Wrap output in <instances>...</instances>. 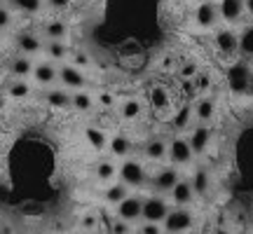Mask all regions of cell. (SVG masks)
<instances>
[{
    "label": "cell",
    "mask_w": 253,
    "mask_h": 234,
    "mask_svg": "<svg viewBox=\"0 0 253 234\" xmlns=\"http://www.w3.org/2000/svg\"><path fill=\"white\" fill-rule=\"evenodd\" d=\"M138 234H164L162 230V223H145L138 227Z\"/></svg>",
    "instance_id": "35"
},
{
    "label": "cell",
    "mask_w": 253,
    "mask_h": 234,
    "mask_svg": "<svg viewBox=\"0 0 253 234\" xmlns=\"http://www.w3.org/2000/svg\"><path fill=\"white\" fill-rule=\"evenodd\" d=\"M118 176V166L113 162H108V159H103V162L96 164V178L99 180H110Z\"/></svg>",
    "instance_id": "28"
},
{
    "label": "cell",
    "mask_w": 253,
    "mask_h": 234,
    "mask_svg": "<svg viewBox=\"0 0 253 234\" xmlns=\"http://www.w3.org/2000/svg\"><path fill=\"white\" fill-rule=\"evenodd\" d=\"M47 2H49L52 7H56V9H63V7H68V2H71V0H47Z\"/></svg>",
    "instance_id": "39"
},
{
    "label": "cell",
    "mask_w": 253,
    "mask_h": 234,
    "mask_svg": "<svg viewBox=\"0 0 253 234\" xmlns=\"http://www.w3.org/2000/svg\"><path fill=\"white\" fill-rule=\"evenodd\" d=\"M216 47L220 54L232 56L239 52V36H237L232 28H220L216 33Z\"/></svg>",
    "instance_id": "8"
},
{
    "label": "cell",
    "mask_w": 253,
    "mask_h": 234,
    "mask_svg": "<svg viewBox=\"0 0 253 234\" xmlns=\"http://www.w3.org/2000/svg\"><path fill=\"white\" fill-rule=\"evenodd\" d=\"M120 113H122V117H125V119H138V117H141V113H143V106H141V101H138V99H129V101H125V103H122Z\"/></svg>",
    "instance_id": "24"
},
{
    "label": "cell",
    "mask_w": 253,
    "mask_h": 234,
    "mask_svg": "<svg viewBox=\"0 0 253 234\" xmlns=\"http://www.w3.org/2000/svg\"><path fill=\"white\" fill-rule=\"evenodd\" d=\"M150 99H153L155 110H167L169 108V94H167L162 87H155L153 94H150Z\"/></svg>",
    "instance_id": "30"
},
{
    "label": "cell",
    "mask_w": 253,
    "mask_h": 234,
    "mask_svg": "<svg viewBox=\"0 0 253 234\" xmlns=\"http://www.w3.org/2000/svg\"><path fill=\"white\" fill-rule=\"evenodd\" d=\"M178 180H181V176L176 171V166L169 164V166H162V169L155 171V176L150 178V188H153L157 195H169Z\"/></svg>",
    "instance_id": "6"
},
{
    "label": "cell",
    "mask_w": 253,
    "mask_h": 234,
    "mask_svg": "<svg viewBox=\"0 0 253 234\" xmlns=\"http://www.w3.org/2000/svg\"><path fill=\"white\" fill-rule=\"evenodd\" d=\"M195 227V216L190 213L188 206H176L171 208L167 218L162 220L164 234H188Z\"/></svg>",
    "instance_id": "1"
},
{
    "label": "cell",
    "mask_w": 253,
    "mask_h": 234,
    "mask_svg": "<svg viewBox=\"0 0 253 234\" xmlns=\"http://www.w3.org/2000/svg\"><path fill=\"white\" fill-rule=\"evenodd\" d=\"M9 9L7 7H0V28H7L9 26Z\"/></svg>",
    "instance_id": "38"
},
{
    "label": "cell",
    "mask_w": 253,
    "mask_h": 234,
    "mask_svg": "<svg viewBox=\"0 0 253 234\" xmlns=\"http://www.w3.org/2000/svg\"><path fill=\"white\" fill-rule=\"evenodd\" d=\"M33 78H36L40 84H52L54 80H59V71L47 61L38 63V66H33Z\"/></svg>",
    "instance_id": "18"
},
{
    "label": "cell",
    "mask_w": 253,
    "mask_h": 234,
    "mask_svg": "<svg viewBox=\"0 0 253 234\" xmlns=\"http://www.w3.org/2000/svg\"><path fill=\"white\" fill-rule=\"evenodd\" d=\"M80 225L84 227V230H96V225H99V218L94 216V213H84L80 220Z\"/></svg>",
    "instance_id": "37"
},
{
    "label": "cell",
    "mask_w": 253,
    "mask_h": 234,
    "mask_svg": "<svg viewBox=\"0 0 253 234\" xmlns=\"http://www.w3.org/2000/svg\"><path fill=\"white\" fill-rule=\"evenodd\" d=\"M59 80H61L63 87H68V89H84V84H87V78H84V73L80 68H75V66H61L59 68Z\"/></svg>",
    "instance_id": "9"
},
{
    "label": "cell",
    "mask_w": 253,
    "mask_h": 234,
    "mask_svg": "<svg viewBox=\"0 0 253 234\" xmlns=\"http://www.w3.org/2000/svg\"><path fill=\"white\" fill-rule=\"evenodd\" d=\"M103 197H106V201H108V204L118 206L122 199L129 197V188H126L125 183H113V185H108V188H106Z\"/></svg>",
    "instance_id": "19"
},
{
    "label": "cell",
    "mask_w": 253,
    "mask_h": 234,
    "mask_svg": "<svg viewBox=\"0 0 253 234\" xmlns=\"http://www.w3.org/2000/svg\"><path fill=\"white\" fill-rule=\"evenodd\" d=\"M84 234H96V232L94 230H84Z\"/></svg>",
    "instance_id": "41"
},
{
    "label": "cell",
    "mask_w": 253,
    "mask_h": 234,
    "mask_svg": "<svg viewBox=\"0 0 253 234\" xmlns=\"http://www.w3.org/2000/svg\"><path fill=\"white\" fill-rule=\"evenodd\" d=\"M218 19H220L218 5H213V2H202L195 12V21L199 28H213L218 24Z\"/></svg>",
    "instance_id": "12"
},
{
    "label": "cell",
    "mask_w": 253,
    "mask_h": 234,
    "mask_svg": "<svg viewBox=\"0 0 253 234\" xmlns=\"http://www.w3.org/2000/svg\"><path fill=\"white\" fill-rule=\"evenodd\" d=\"M71 106L75 110H80V113H87V110H91V106H94V99H91L89 91L78 89L75 94H71Z\"/></svg>",
    "instance_id": "22"
},
{
    "label": "cell",
    "mask_w": 253,
    "mask_h": 234,
    "mask_svg": "<svg viewBox=\"0 0 253 234\" xmlns=\"http://www.w3.org/2000/svg\"><path fill=\"white\" fill-rule=\"evenodd\" d=\"M110 150H113V155H118V157H126V155L131 153V143H129V138H125V136H115L110 141Z\"/></svg>",
    "instance_id": "27"
},
{
    "label": "cell",
    "mask_w": 253,
    "mask_h": 234,
    "mask_svg": "<svg viewBox=\"0 0 253 234\" xmlns=\"http://www.w3.org/2000/svg\"><path fill=\"white\" fill-rule=\"evenodd\" d=\"M47 54L52 56V59H56V61H61V59H66V54H68V47L63 45L61 40H49Z\"/></svg>",
    "instance_id": "32"
},
{
    "label": "cell",
    "mask_w": 253,
    "mask_h": 234,
    "mask_svg": "<svg viewBox=\"0 0 253 234\" xmlns=\"http://www.w3.org/2000/svg\"><path fill=\"white\" fill-rule=\"evenodd\" d=\"M141 211H143V199L141 197H129L122 199L118 206H115V213H118L120 220H125V223H136V220H141Z\"/></svg>",
    "instance_id": "7"
},
{
    "label": "cell",
    "mask_w": 253,
    "mask_h": 234,
    "mask_svg": "<svg viewBox=\"0 0 253 234\" xmlns=\"http://www.w3.org/2000/svg\"><path fill=\"white\" fill-rule=\"evenodd\" d=\"M167 153H169V143H167L164 138H150L143 148V155L150 162H164V159H167Z\"/></svg>",
    "instance_id": "15"
},
{
    "label": "cell",
    "mask_w": 253,
    "mask_h": 234,
    "mask_svg": "<svg viewBox=\"0 0 253 234\" xmlns=\"http://www.w3.org/2000/svg\"><path fill=\"white\" fill-rule=\"evenodd\" d=\"M17 47L19 52L26 56V54H38L40 49H42V42H40V38L33 36V33H21L17 38Z\"/></svg>",
    "instance_id": "17"
},
{
    "label": "cell",
    "mask_w": 253,
    "mask_h": 234,
    "mask_svg": "<svg viewBox=\"0 0 253 234\" xmlns=\"http://www.w3.org/2000/svg\"><path fill=\"white\" fill-rule=\"evenodd\" d=\"M118 176H120V183H125L126 188H141L148 180L145 166L138 159H125L118 166Z\"/></svg>",
    "instance_id": "3"
},
{
    "label": "cell",
    "mask_w": 253,
    "mask_h": 234,
    "mask_svg": "<svg viewBox=\"0 0 253 234\" xmlns=\"http://www.w3.org/2000/svg\"><path fill=\"white\" fill-rule=\"evenodd\" d=\"M237 234H251V232H237Z\"/></svg>",
    "instance_id": "42"
},
{
    "label": "cell",
    "mask_w": 253,
    "mask_h": 234,
    "mask_svg": "<svg viewBox=\"0 0 253 234\" xmlns=\"http://www.w3.org/2000/svg\"><path fill=\"white\" fill-rule=\"evenodd\" d=\"M192 106H183L181 110H178V113H176V115H173V129H178V131H183V129H185V126H190V122H192Z\"/></svg>",
    "instance_id": "26"
},
{
    "label": "cell",
    "mask_w": 253,
    "mask_h": 234,
    "mask_svg": "<svg viewBox=\"0 0 253 234\" xmlns=\"http://www.w3.org/2000/svg\"><path fill=\"white\" fill-rule=\"evenodd\" d=\"M169 197H171L173 206H190V204L195 201V190H192V185H190V180H183L181 178L171 188Z\"/></svg>",
    "instance_id": "10"
},
{
    "label": "cell",
    "mask_w": 253,
    "mask_h": 234,
    "mask_svg": "<svg viewBox=\"0 0 253 234\" xmlns=\"http://www.w3.org/2000/svg\"><path fill=\"white\" fill-rule=\"evenodd\" d=\"M110 234H131V225L125 223V220H120V218H115L110 223Z\"/></svg>",
    "instance_id": "34"
},
{
    "label": "cell",
    "mask_w": 253,
    "mask_h": 234,
    "mask_svg": "<svg viewBox=\"0 0 253 234\" xmlns=\"http://www.w3.org/2000/svg\"><path fill=\"white\" fill-rule=\"evenodd\" d=\"M218 14L225 21H239L244 14V0H220Z\"/></svg>",
    "instance_id": "16"
},
{
    "label": "cell",
    "mask_w": 253,
    "mask_h": 234,
    "mask_svg": "<svg viewBox=\"0 0 253 234\" xmlns=\"http://www.w3.org/2000/svg\"><path fill=\"white\" fill-rule=\"evenodd\" d=\"M0 106H2V101H0Z\"/></svg>",
    "instance_id": "43"
},
{
    "label": "cell",
    "mask_w": 253,
    "mask_h": 234,
    "mask_svg": "<svg viewBox=\"0 0 253 234\" xmlns=\"http://www.w3.org/2000/svg\"><path fill=\"white\" fill-rule=\"evenodd\" d=\"M9 2L17 9L26 12V14H36V12H40V7H42V0H9Z\"/></svg>",
    "instance_id": "29"
},
{
    "label": "cell",
    "mask_w": 253,
    "mask_h": 234,
    "mask_svg": "<svg viewBox=\"0 0 253 234\" xmlns=\"http://www.w3.org/2000/svg\"><path fill=\"white\" fill-rule=\"evenodd\" d=\"M66 36H68V26H66L63 21H59V19H56V21H49V24L45 26V38L47 40H61L63 42Z\"/></svg>",
    "instance_id": "23"
},
{
    "label": "cell",
    "mask_w": 253,
    "mask_h": 234,
    "mask_svg": "<svg viewBox=\"0 0 253 234\" xmlns=\"http://www.w3.org/2000/svg\"><path fill=\"white\" fill-rule=\"evenodd\" d=\"M188 143H190V148H192V153L195 155H204L207 153V148H209V143H211V129H209L207 124H197L195 129H192Z\"/></svg>",
    "instance_id": "11"
},
{
    "label": "cell",
    "mask_w": 253,
    "mask_h": 234,
    "mask_svg": "<svg viewBox=\"0 0 253 234\" xmlns=\"http://www.w3.org/2000/svg\"><path fill=\"white\" fill-rule=\"evenodd\" d=\"M197 63H185V66H181V78L183 80H192V78H195V75H197Z\"/></svg>",
    "instance_id": "36"
},
{
    "label": "cell",
    "mask_w": 253,
    "mask_h": 234,
    "mask_svg": "<svg viewBox=\"0 0 253 234\" xmlns=\"http://www.w3.org/2000/svg\"><path fill=\"white\" fill-rule=\"evenodd\" d=\"M192 115L197 119L199 124H209L213 117H216V101L211 99V96H204V99H199L195 106H192Z\"/></svg>",
    "instance_id": "13"
},
{
    "label": "cell",
    "mask_w": 253,
    "mask_h": 234,
    "mask_svg": "<svg viewBox=\"0 0 253 234\" xmlns=\"http://www.w3.org/2000/svg\"><path fill=\"white\" fill-rule=\"evenodd\" d=\"M244 12L249 17H253V0H244Z\"/></svg>",
    "instance_id": "40"
},
{
    "label": "cell",
    "mask_w": 253,
    "mask_h": 234,
    "mask_svg": "<svg viewBox=\"0 0 253 234\" xmlns=\"http://www.w3.org/2000/svg\"><path fill=\"white\" fill-rule=\"evenodd\" d=\"M9 71H12V75H14L17 80H24L26 75L33 73V63H31L28 56H17V59L12 61V66H9Z\"/></svg>",
    "instance_id": "21"
},
{
    "label": "cell",
    "mask_w": 253,
    "mask_h": 234,
    "mask_svg": "<svg viewBox=\"0 0 253 234\" xmlns=\"http://www.w3.org/2000/svg\"><path fill=\"white\" fill-rule=\"evenodd\" d=\"M45 101L52 108H71V94L66 89H49L45 91Z\"/></svg>",
    "instance_id": "20"
},
{
    "label": "cell",
    "mask_w": 253,
    "mask_h": 234,
    "mask_svg": "<svg viewBox=\"0 0 253 234\" xmlns=\"http://www.w3.org/2000/svg\"><path fill=\"white\" fill-rule=\"evenodd\" d=\"M9 94L14 96V99H24V96H28L31 94V87H28L24 80H17L9 84Z\"/></svg>",
    "instance_id": "33"
},
{
    "label": "cell",
    "mask_w": 253,
    "mask_h": 234,
    "mask_svg": "<svg viewBox=\"0 0 253 234\" xmlns=\"http://www.w3.org/2000/svg\"><path fill=\"white\" fill-rule=\"evenodd\" d=\"M239 54L253 56V24L239 33Z\"/></svg>",
    "instance_id": "25"
},
{
    "label": "cell",
    "mask_w": 253,
    "mask_h": 234,
    "mask_svg": "<svg viewBox=\"0 0 253 234\" xmlns=\"http://www.w3.org/2000/svg\"><path fill=\"white\" fill-rule=\"evenodd\" d=\"M192 148H190L188 138H183V136H173L171 141H169V153H167V159L173 164V166H188L192 162Z\"/></svg>",
    "instance_id": "5"
},
{
    "label": "cell",
    "mask_w": 253,
    "mask_h": 234,
    "mask_svg": "<svg viewBox=\"0 0 253 234\" xmlns=\"http://www.w3.org/2000/svg\"><path fill=\"white\" fill-rule=\"evenodd\" d=\"M169 211H171V206H169V201L164 199V195H157V192H155V195L143 199L141 218H143L145 223H162Z\"/></svg>",
    "instance_id": "4"
},
{
    "label": "cell",
    "mask_w": 253,
    "mask_h": 234,
    "mask_svg": "<svg viewBox=\"0 0 253 234\" xmlns=\"http://www.w3.org/2000/svg\"><path fill=\"white\" fill-rule=\"evenodd\" d=\"M192 87H195L197 94H204V91L211 87V75H209L207 71H197V75L192 78Z\"/></svg>",
    "instance_id": "31"
},
{
    "label": "cell",
    "mask_w": 253,
    "mask_h": 234,
    "mask_svg": "<svg viewBox=\"0 0 253 234\" xmlns=\"http://www.w3.org/2000/svg\"><path fill=\"white\" fill-rule=\"evenodd\" d=\"M227 84H230V89L235 91V94H244V91L251 89L253 73H251V68H249V63L246 61L232 63L230 71H227Z\"/></svg>",
    "instance_id": "2"
},
{
    "label": "cell",
    "mask_w": 253,
    "mask_h": 234,
    "mask_svg": "<svg viewBox=\"0 0 253 234\" xmlns=\"http://www.w3.org/2000/svg\"><path fill=\"white\" fill-rule=\"evenodd\" d=\"M190 185L195 190V197H207L209 192H211V173H209L207 166L195 169L192 178H190Z\"/></svg>",
    "instance_id": "14"
}]
</instances>
